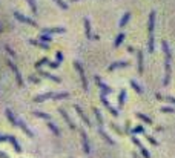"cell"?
I'll use <instances>...</instances> for the list:
<instances>
[{
    "label": "cell",
    "mask_w": 175,
    "mask_h": 158,
    "mask_svg": "<svg viewBox=\"0 0 175 158\" xmlns=\"http://www.w3.org/2000/svg\"><path fill=\"white\" fill-rule=\"evenodd\" d=\"M161 48H163V52H164V80H163V84L168 86L169 81H171V48L168 45L166 40H161Z\"/></svg>",
    "instance_id": "cell-1"
},
{
    "label": "cell",
    "mask_w": 175,
    "mask_h": 158,
    "mask_svg": "<svg viewBox=\"0 0 175 158\" xmlns=\"http://www.w3.org/2000/svg\"><path fill=\"white\" fill-rule=\"evenodd\" d=\"M155 11L149 12V22H147V31H149V39H147V48L149 52L152 54L155 51V39H154V28H155Z\"/></svg>",
    "instance_id": "cell-2"
},
{
    "label": "cell",
    "mask_w": 175,
    "mask_h": 158,
    "mask_svg": "<svg viewBox=\"0 0 175 158\" xmlns=\"http://www.w3.org/2000/svg\"><path fill=\"white\" fill-rule=\"evenodd\" d=\"M5 112H6V117H8V120H9L14 126H19V127H20V129H22V130H23V132H25L29 138H34V132H32V130H31V129H29V127H28V126H26L22 120L17 118V117L12 114V111H11V109H6Z\"/></svg>",
    "instance_id": "cell-3"
},
{
    "label": "cell",
    "mask_w": 175,
    "mask_h": 158,
    "mask_svg": "<svg viewBox=\"0 0 175 158\" xmlns=\"http://www.w3.org/2000/svg\"><path fill=\"white\" fill-rule=\"evenodd\" d=\"M69 97V92H46V94H40V95H36L34 97V101L36 103H42L45 100H60V98H66Z\"/></svg>",
    "instance_id": "cell-4"
},
{
    "label": "cell",
    "mask_w": 175,
    "mask_h": 158,
    "mask_svg": "<svg viewBox=\"0 0 175 158\" xmlns=\"http://www.w3.org/2000/svg\"><path fill=\"white\" fill-rule=\"evenodd\" d=\"M94 115L97 117V123H98V132L101 134V137L108 141V143H111V144H114V140L105 132V129H103V117H101V112L97 109V108H94Z\"/></svg>",
    "instance_id": "cell-5"
},
{
    "label": "cell",
    "mask_w": 175,
    "mask_h": 158,
    "mask_svg": "<svg viewBox=\"0 0 175 158\" xmlns=\"http://www.w3.org/2000/svg\"><path fill=\"white\" fill-rule=\"evenodd\" d=\"M74 68H75V71L79 72L80 79H82V84H83V89H85V91H88V89H89V84H88L86 74H85V69H83L82 63H80V62H74Z\"/></svg>",
    "instance_id": "cell-6"
},
{
    "label": "cell",
    "mask_w": 175,
    "mask_h": 158,
    "mask_svg": "<svg viewBox=\"0 0 175 158\" xmlns=\"http://www.w3.org/2000/svg\"><path fill=\"white\" fill-rule=\"evenodd\" d=\"M14 17H15L19 22H22V23H26V25H29V26H34V28H37V26H39L36 20H32L31 17H26V15L20 14L19 11H14Z\"/></svg>",
    "instance_id": "cell-7"
},
{
    "label": "cell",
    "mask_w": 175,
    "mask_h": 158,
    "mask_svg": "<svg viewBox=\"0 0 175 158\" xmlns=\"http://www.w3.org/2000/svg\"><path fill=\"white\" fill-rule=\"evenodd\" d=\"M95 83H97V86L100 88V94H103V95H109V94H112V88H109L103 80L98 77V75H95Z\"/></svg>",
    "instance_id": "cell-8"
},
{
    "label": "cell",
    "mask_w": 175,
    "mask_h": 158,
    "mask_svg": "<svg viewBox=\"0 0 175 158\" xmlns=\"http://www.w3.org/2000/svg\"><path fill=\"white\" fill-rule=\"evenodd\" d=\"M6 63H8V66L12 69V72H14V75H15V80H17V84H19V86H23V79H22V74H20L19 68L14 65V62H12L11 58H8V60H6Z\"/></svg>",
    "instance_id": "cell-9"
},
{
    "label": "cell",
    "mask_w": 175,
    "mask_h": 158,
    "mask_svg": "<svg viewBox=\"0 0 175 158\" xmlns=\"http://www.w3.org/2000/svg\"><path fill=\"white\" fill-rule=\"evenodd\" d=\"M100 100H101V103H103V106L114 115V117H118V109H115V108H112L111 106V103H109V100H108V95H103V94H100Z\"/></svg>",
    "instance_id": "cell-10"
},
{
    "label": "cell",
    "mask_w": 175,
    "mask_h": 158,
    "mask_svg": "<svg viewBox=\"0 0 175 158\" xmlns=\"http://www.w3.org/2000/svg\"><path fill=\"white\" fill-rule=\"evenodd\" d=\"M137 69H138V74L141 75L144 72V60H143V51L141 49H137Z\"/></svg>",
    "instance_id": "cell-11"
},
{
    "label": "cell",
    "mask_w": 175,
    "mask_h": 158,
    "mask_svg": "<svg viewBox=\"0 0 175 158\" xmlns=\"http://www.w3.org/2000/svg\"><path fill=\"white\" fill-rule=\"evenodd\" d=\"M129 66H131L129 62L122 60V62H115V63L109 65V66H108V71H115V69H120V68H129Z\"/></svg>",
    "instance_id": "cell-12"
},
{
    "label": "cell",
    "mask_w": 175,
    "mask_h": 158,
    "mask_svg": "<svg viewBox=\"0 0 175 158\" xmlns=\"http://www.w3.org/2000/svg\"><path fill=\"white\" fill-rule=\"evenodd\" d=\"M66 32V29L63 26H54V28H45L43 34H48V36H52V34H63Z\"/></svg>",
    "instance_id": "cell-13"
},
{
    "label": "cell",
    "mask_w": 175,
    "mask_h": 158,
    "mask_svg": "<svg viewBox=\"0 0 175 158\" xmlns=\"http://www.w3.org/2000/svg\"><path fill=\"white\" fill-rule=\"evenodd\" d=\"M132 141H134V144H137L138 146V149H140V152H141V155L144 158H151V154H149V151L141 144V141L138 140V138H135V137H132Z\"/></svg>",
    "instance_id": "cell-14"
},
{
    "label": "cell",
    "mask_w": 175,
    "mask_h": 158,
    "mask_svg": "<svg viewBox=\"0 0 175 158\" xmlns=\"http://www.w3.org/2000/svg\"><path fill=\"white\" fill-rule=\"evenodd\" d=\"M39 74L45 77V79L51 80V81H55V83H62V79L60 77H57V75H54V74H51V72H46V71H42V69H39Z\"/></svg>",
    "instance_id": "cell-15"
},
{
    "label": "cell",
    "mask_w": 175,
    "mask_h": 158,
    "mask_svg": "<svg viewBox=\"0 0 175 158\" xmlns=\"http://www.w3.org/2000/svg\"><path fill=\"white\" fill-rule=\"evenodd\" d=\"M58 112H60V115H62V117L65 118V121H66V123L69 124V127H71V129H75V123H74V121L71 120V117L68 115V112H66V111H65L63 108H58Z\"/></svg>",
    "instance_id": "cell-16"
},
{
    "label": "cell",
    "mask_w": 175,
    "mask_h": 158,
    "mask_svg": "<svg viewBox=\"0 0 175 158\" xmlns=\"http://www.w3.org/2000/svg\"><path fill=\"white\" fill-rule=\"evenodd\" d=\"M80 134H82V141H83V151H85V154H91V146H89L88 135H86V132H85V129H82Z\"/></svg>",
    "instance_id": "cell-17"
},
{
    "label": "cell",
    "mask_w": 175,
    "mask_h": 158,
    "mask_svg": "<svg viewBox=\"0 0 175 158\" xmlns=\"http://www.w3.org/2000/svg\"><path fill=\"white\" fill-rule=\"evenodd\" d=\"M74 109H75V112L79 114V117H80V118L83 120V121L86 123L88 126H91V121H89V118H88L86 115H85V112H83V109H82V108H80L79 105H74Z\"/></svg>",
    "instance_id": "cell-18"
},
{
    "label": "cell",
    "mask_w": 175,
    "mask_h": 158,
    "mask_svg": "<svg viewBox=\"0 0 175 158\" xmlns=\"http://www.w3.org/2000/svg\"><path fill=\"white\" fill-rule=\"evenodd\" d=\"M83 23H85V34H86V39H92V32H91V22H89V19H88V17L83 19Z\"/></svg>",
    "instance_id": "cell-19"
},
{
    "label": "cell",
    "mask_w": 175,
    "mask_h": 158,
    "mask_svg": "<svg viewBox=\"0 0 175 158\" xmlns=\"http://www.w3.org/2000/svg\"><path fill=\"white\" fill-rule=\"evenodd\" d=\"M126 101V89H122L118 94V108H122Z\"/></svg>",
    "instance_id": "cell-20"
},
{
    "label": "cell",
    "mask_w": 175,
    "mask_h": 158,
    "mask_svg": "<svg viewBox=\"0 0 175 158\" xmlns=\"http://www.w3.org/2000/svg\"><path fill=\"white\" fill-rule=\"evenodd\" d=\"M129 19H131V12H125V15L122 17V20H120V28H125L126 25H128V22H129Z\"/></svg>",
    "instance_id": "cell-21"
},
{
    "label": "cell",
    "mask_w": 175,
    "mask_h": 158,
    "mask_svg": "<svg viewBox=\"0 0 175 158\" xmlns=\"http://www.w3.org/2000/svg\"><path fill=\"white\" fill-rule=\"evenodd\" d=\"M29 43H31V45H36V46H39V48H42V49H49V45H46V43L40 41V40L31 39V40H29Z\"/></svg>",
    "instance_id": "cell-22"
},
{
    "label": "cell",
    "mask_w": 175,
    "mask_h": 158,
    "mask_svg": "<svg viewBox=\"0 0 175 158\" xmlns=\"http://www.w3.org/2000/svg\"><path fill=\"white\" fill-rule=\"evenodd\" d=\"M125 39H126V36L122 32V34H118L117 37H115V41H114V48H118L123 41H125Z\"/></svg>",
    "instance_id": "cell-23"
},
{
    "label": "cell",
    "mask_w": 175,
    "mask_h": 158,
    "mask_svg": "<svg viewBox=\"0 0 175 158\" xmlns=\"http://www.w3.org/2000/svg\"><path fill=\"white\" fill-rule=\"evenodd\" d=\"M135 117H137V118H140L141 121H144V123H147V124H152V120L149 118L147 115L141 114V112H135Z\"/></svg>",
    "instance_id": "cell-24"
},
{
    "label": "cell",
    "mask_w": 175,
    "mask_h": 158,
    "mask_svg": "<svg viewBox=\"0 0 175 158\" xmlns=\"http://www.w3.org/2000/svg\"><path fill=\"white\" fill-rule=\"evenodd\" d=\"M36 117H39V118H43V120H48V121H51V115L49 114H46V112H40V111H34L32 112Z\"/></svg>",
    "instance_id": "cell-25"
},
{
    "label": "cell",
    "mask_w": 175,
    "mask_h": 158,
    "mask_svg": "<svg viewBox=\"0 0 175 158\" xmlns=\"http://www.w3.org/2000/svg\"><path fill=\"white\" fill-rule=\"evenodd\" d=\"M129 83H131V86L134 88V91H135L137 94H143V88H141V86H140V84H138L135 80H131Z\"/></svg>",
    "instance_id": "cell-26"
},
{
    "label": "cell",
    "mask_w": 175,
    "mask_h": 158,
    "mask_svg": "<svg viewBox=\"0 0 175 158\" xmlns=\"http://www.w3.org/2000/svg\"><path fill=\"white\" fill-rule=\"evenodd\" d=\"M48 127L52 130V134H54L55 137H58V135H60V130H58V127H57V126H55L52 121H48Z\"/></svg>",
    "instance_id": "cell-27"
},
{
    "label": "cell",
    "mask_w": 175,
    "mask_h": 158,
    "mask_svg": "<svg viewBox=\"0 0 175 158\" xmlns=\"http://www.w3.org/2000/svg\"><path fill=\"white\" fill-rule=\"evenodd\" d=\"M157 98H160V100H164V101H169V103L175 105V98H174V97H169V95H161V94H157Z\"/></svg>",
    "instance_id": "cell-28"
},
{
    "label": "cell",
    "mask_w": 175,
    "mask_h": 158,
    "mask_svg": "<svg viewBox=\"0 0 175 158\" xmlns=\"http://www.w3.org/2000/svg\"><path fill=\"white\" fill-rule=\"evenodd\" d=\"M45 63H49V60H48V57H43V58H40L34 66H36V69H42V66H43Z\"/></svg>",
    "instance_id": "cell-29"
},
{
    "label": "cell",
    "mask_w": 175,
    "mask_h": 158,
    "mask_svg": "<svg viewBox=\"0 0 175 158\" xmlns=\"http://www.w3.org/2000/svg\"><path fill=\"white\" fill-rule=\"evenodd\" d=\"M39 40H40V41H43V43H46V45H49V43L52 41V37H51V36H48V34H42V36L39 37Z\"/></svg>",
    "instance_id": "cell-30"
},
{
    "label": "cell",
    "mask_w": 175,
    "mask_h": 158,
    "mask_svg": "<svg viewBox=\"0 0 175 158\" xmlns=\"http://www.w3.org/2000/svg\"><path fill=\"white\" fill-rule=\"evenodd\" d=\"M26 3L29 5V8H31V11H32L34 14L39 11V8H37V5H36V0H26Z\"/></svg>",
    "instance_id": "cell-31"
},
{
    "label": "cell",
    "mask_w": 175,
    "mask_h": 158,
    "mask_svg": "<svg viewBox=\"0 0 175 158\" xmlns=\"http://www.w3.org/2000/svg\"><path fill=\"white\" fill-rule=\"evenodd\" d=\"M131 134H144V127L143 126H135L131 130Z\"/></svg>",
    "instance_id": "cell-32"
},
{
    "label": "cell",
    "mask_w": 175,
    "mask_h": 158,
    "mask_svg": "<svg viewBox=\"0 0 175 158\" xmlns=\"http://www.w3.org/2000/svg\"><path fill=\"white\" fill-rule=\"evenodd\" d=\"M55 62H57V63H62V62H63V52H62V51H57V52H55Z\"/></svg>",
    "instance_id": "cell-33"
},
{
    "label": "cell",
    "mask_w": 175,
    "mask_h": 158,
    "mask_svg": "<svg viewBox=\"0 0 175 158\" xmlns=\"http://www.w3.org/2000/svg\"><path fill=\"white\" fill-rule=\"evenodd\" d=\"M161 112H166V114H174V112H175V108H171V106H164V108H161Z\"/></svg>",
    "instance_id": "cell-34"
},
{
    "label": "cell",
    "mask_w": 175,
    "mask_h": 158,
    "mask_svg": "<svg viewBox=\"0 0 175 158\" xmlns=\"http://www.w3.org/2000/svg\"><path fill=\"white\" fill-rule=\"evenodd\" d=\"M5 49H6V52H8V54H9V55H11V57H12L14 60L17 58V55H15V52H14V51H12V49H11V48H9L8 45H5Z\"/></svg>",
    "instance_id": "cell-35"
},
{
    "label": "cell",
    "mask_w": 175,
    "mask_h": 158,
    "mask_svg": "<svg viewBox=\"0 0 175 158\" xmlns=\"http://www.w3.org/2000/svg\"><path fill=\"white\" fill-rule=\"evenodd\" d=\"M54 2H55L62 9H68V3H66V2H63V0H54Z\"/></svg>",
    "instance_id": "cell-36"
},
{
    "label": "cell",
    "mask_w": 175,
    "mask_h": 158,
    "mask_svg": "<svg viewBox=\"0 0 175 158\" xmlns=\"http://www.w3.org/2000/svg\"><path fill=\"white\" fill-rule=\"evenodd\" d=\"M146 138L149 140V143H151V144H154V146H158V141H157L154 137H151V135H146Z\"/></svg>",
    "instance_id": "cell-37"
},
{
    "label": "cell",
    "mask_w": 175,
    "mask_h": 158,
    "mask_svg": "<svg viewBox=\"0 0 175 158\" xmlns=\"http://www.w3.org/2000/svg\"><path fill=\"white\" fill-rule=\"evenodd\" d=\"M48 65H49V68H52V69H57V68L60 66V63H57V62H49Z\"/></svg>",
    "instance_id": "cell-38"
},
{
    "label": "cell",
    "mask_w": 175,
    "mask_h": 158,
    "mask_svg": "<svg viewBox=\"0 0 175 158\" xmlns=\"http://www.w3.org/2000/svg\"><path fill=\"white\" fill-rule=\"evenodd\" d=\"M3 141H9V135H0V143Z\"/></svg>",
    "instance_id": "cell-39"
},
{
    "label": "cell",
    "mask_w": 175,
    "mask_h": 158,
    "mask_svg": "<svg viewBox=\"0 0 175 158\" xmlns=\"http://www.w3.org/2000/svg\"><path fill=\"white\" fill-rule=\"evenodd\" d=\"M29 81H32V83H39L40 79H36V77H29Z\"/></svg>",
    "instance_id": "cell-40"
},
{
    "label": "cell",
    "mask_w": 175,
    "mask_h": 158,
    "mask_svg": "<svg viewBox=\"0 0 175 158\" xmlns=\"http://www.w3.org/2000/svg\"><path fill=\"white\" fill-rule=\"evenodd\" d=\"M112 127H114V129H115V130H117L118 134H122V129H120V127H118L117 124H112Z\"/></svg>",
    "instance_id": "cell-41"
},
{
    "label": "cell",
    "mask_w": 175,
    "mask_h": 158,
    "mask_svg": "<svg viewBox=\"0 0 175 158\" xmlns=\"http://www.w3.org/2000/svg\"><path fill=\"white\" fill-rule=\"evenodd\" d=\"M0 158H9V155L5 154V152H0Z\"/></svg>",
    "instance_id": "cell-42"
},
{
    "label": "cell",
    "mask_w": 175,
    "mask_h": 158,
    "mask_svg": "<svg viewBox=\"0 0 175 158\" xmlns=\"http://www.w3.org/2000/svg\"><path fill=\"white\" fill-rule=\"evenodd\" d=\"M128 52H135V51H134V48H132V46H128Z\"/></svg>",
    "instance_id": "cell-43"
},
{
    "label": "cell",
    "mask_w": 175,
    "mask_h": 158,
    "mask_svg": "<svg viewBox=\"0 0 175 158\" xmlns=\"http://www.w3.org/2000/svg\"><path fill=\"white\" fill-rule=\"evenodd\" d=\"M71 2H79V0H71Z\"/></svg>",
    "instance_id": "cell-44"
},
{
    "label": "cell",
    "mask_w": 175,
    "mask_h": 158,
    "mask_svg": "<svg viewBox=\"0 0 175 158\" xmlns=\"http://www.w3.org/2000/svg\"><path fill=\"white\" fill-rule=\"evenodd\" d=\"M0 32H2V26H0Z\"/></svg>",
    "instance_id": "cell-45"
}]
</instances>
